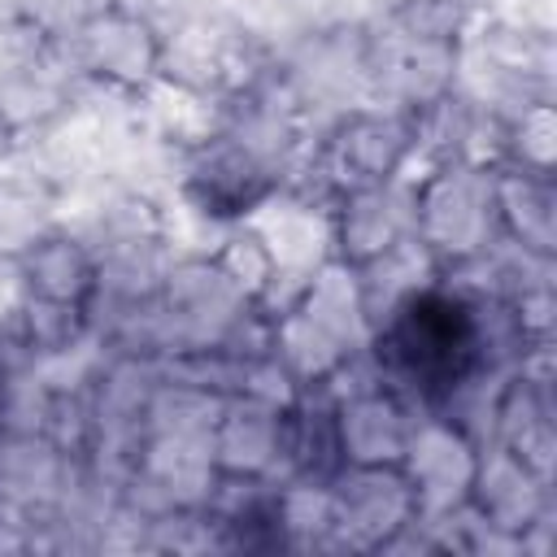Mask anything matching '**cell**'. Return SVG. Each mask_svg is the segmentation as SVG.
<instances>
[{"label": "cell", "instance_id": "6da1fadb", "mask_svg": "<svg viewBox=\"0 0 557 557\" xmlns=\"http://www.w3.org/2000/svg\"><path fill=\"white\" fill-rule=\"evenodd\" d=\"M387 361L422 392L457 387L479 361L474 313L453 296H413L383 335Z\"/></svg>", "mask_w": 557, "mask_h": 557}]
</instances>
